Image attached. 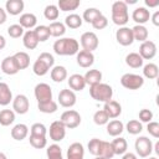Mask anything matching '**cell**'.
<instances>
[{
	"instance_id": "cell-45",
	"label": "cell",
	"mask_w": 159,
	"mask_h": 159,
	"mask_svg": "<svg viewBox=\"0 0 159 159\" xmlns=\"http://www.w3.org/2000/svg\"><path fill=\"white\" fill-rule=\"evenodd\" d=\"M29 142H30V144H31L34 148H36V149H42V148H45V147L47 145V139H46V137H39V135H31V134H30Z\"/></svg>"
},
{
	"instance_id": "cell-3",
	"label": "cell",
	"mask_w": 159,
	"mask_h": 159,
	"mask_svg": "<svg viewBox=\"0 0 159 159\" xmlns=\"http://www.w3.org/2000/svg\"><path fill=\"white\" fill-rule=\"evenodd\" d=\"M89 96L97 102H108L113 97V88L107 83H97L89 87Z\"/></svg>"
},
{
	"instance_id": "cell-55",
	"label": "cell",
	"mask_w": 159,
	"mask_h": 159,
	"mask_svg": "<svg viewBox=\"0 0 159 159\" xmlns=\"http://www.w3.org/2000/svg\"><path fill=\"white\" fill-rule=\"evenodd\" d=\"M122 159H138V157H137V154H134L132 152H125L122 155Z\"/></svg>"
},
{
	"instance_id": "cell-37",
	"label": "cell",
	"mask_w": 159,
	"mask_h": 159,
	"mask_svg": "<svg viewBox=\"0 0 159 159\" xmlns=\"http://www.w3.org/2000/svg\"><path fill=\"white\" fill-rule=\"evenodd\" d=\"M102 15V12L98 10V9H96V7H88V9H86L84 11H83V15L81 16L82 17V20L83 21H86V22H88V24H92L98 16H101Z\"/></svg>"
},
{
	"instance_id": "cell-8",
	"label": "cell",
	"mask_w": 159,
	"mask_h": 159,
	"mask_svg": "<svg viewBox=\"0 0 159 159\" xmlns=\"http://www.w3.org/2000/svg\"><path fill=\"white\" fill-rule=\"evenodd\" d=\"M34 93H35V98L37 99V103H45L52 101V89L47 83H37L35 86Z\"/></svg>"
},
{
	"instance_id": "cell-35",
	"label": "cell",
	"mask_w": 159,
	"mask_h": 159,
	"mask_svg": "<svg viewBox=\"0 0 159 159\" xmlns=\"http://www.w3.org/2000/svg\"><path fill=\"white\" fill-rule=\"evenodd\" d=\"M14 57H15L20 70H25V68H27L30 66V56H29V53H26L24 51H19V52H16L14 55Z\"/></svg>"
},
{
	"instance_id": "cell-21",
	"label": "cell",
	"mask_w": 159,
	"mask_h": 159,
	"mask_svg": "<svg viewBox=\"0 0 159 159\" xmlns=\"http://www.w3.org/2000/svg\"><path fill=\"white\" fill-rule=\"evenodd\" d=\"M22 43L27 50H34L39 45V40L34 32V30H27L22 35Z\"/></svg>"
},
{
	"instance_id": "cell-57",
	"label": "cell",
	"mask_w": 159,
	"mask_h": 159,
	"mask_svg": "<svg viewBox=\"0 0 159 159\" xmlns=\"http://www.w3.org/2000/svg\"><path fill=\"white\" fill-rule=\"evenodd\" d=\"M145 5L149 6V7H155L159 5V0H154V1H150V0H145Z\"/></svg>"
},
{
	"instance_id": "cell-59",
	"label": "cell",
	"mask_w": 159,
	"mask_h": 159,
	"mask_svg": "<svg viewBox=\"0 0 159 159\" xmlns=\"http://www.w3.org/2000/svg\"><path fill=\"white\" fill-rule=\"evenodd\" d=\"M153 149H155V153H157V154H159V143H158V142L155 143V145H154V148H153Z\"/></svg>"
},
{
	"instance_id": "cell-54",
	"label": "cell",
	"mask_w": 159,
	"mask_h": 159,
	"mask_svg": "<svg viewBox=\"0 0 159 159\" xmlns=\"http://www.w3.org/2000/svg\"><path fill=\"white\" fill-rule=\"evenodd\" d=\"M150 20L154 26H159V11H155L153 15H150Z\"/></svg>"
},
{
	"instance_id": "cell-46",
	"label": "cell",
	"mask_w": 159,
	"mask_h": 159,
	"mask_svg": "<svg viewBox=\"0 0 159 159\" xmlns=\"http://www.w3.org/2000/svg\"><path fill=\"white\" fill-rule=\"evenodd\" d=\"M93 122L97 125H104V124H107L109 122V118H108L107 113L103 109H99L93 114Z\"/></svg>"
},
{
	"instance_id": "cell-5",
	"label": "cell",
	"mask_w": 159,
	"mask_h": 159,
	"mask_svg": "<svg viewBox=\"0 0 159 159\" xmlns=\"http://www.w3.org/2000/svg\"><path fill=\"white\" fill-rule=\"evenodd\" d=\"M134 148L137 155H139L140 158H148L153 152V143L148 137L142 135L135 139Z\"/></svg>"
},
{
	"instance_id": "cell-20",
	"label": "cell",
	"mask_w": 159,
	"mask_h": 159,
	"mask_svg": "<svg viewBox=\"0 0 159 159\" xmlns=\"http://www.w3.org/2000/svg\"><path fill=\"white\" fill-rule=\"evenodd\" d=\"M68 86H70V88L73 92L75 91H82L86 87V81H84V78H83L82 75L75 73V75H71L70 76V78H68Z\"/></svg>"
},
{
	"instance_id": "cell-40",
	"label": "cell",
	"mask_w": 159,
	"mask_h": 159,
	"mask_svg": "<svg viewBox=\"0 0 159 159\" xmlns=\"http://www.w3.org/2000/svg\"><path fill=\"white\" fill-rule=\"evenodd\" d=\"M98 157H103L106 159H112L114 157V153H113V149H112V145H111L109 142H106V140L101 142Z\"/></svg>"
},
{
	"instance_id": "cell-26",
	"label": "cell",
	"mask_w": 159,
	"mask_h": 159,
	"mask_svg": "<svg viewBox=\"0 0 159 159\" xmlns=\"http://www.w3.org/2000/svg\"><path fill=\"white\" fill-rule=\"evenodd\" d=\"M27 134H29V127L24 123H19L14 125L11 129V137L15 140H22L27 137Z\"/></svg>"
},
{
	"instance_id": "cell-19",
	"label": "cell",
	"mask_w": 159,
	"mask_h": 159,
	"mask_svg": "<svg viewBox=\"0 0 159 159\" xmlns=\"http://www.w3.org/2000/svg\"><path fill=\"white\" fill-rule=\"evenodd\" d=\"M84 158V148L81 143L75 142L67 149V159H83Z\"/></svg>"
},
{
	"instance_id": "cell-9",
	"label": "cell",
	"mask_w": 159,
	"mask_h": 159,
	"mask_svg": "<svg viewBox=\"0 0 159 159\" xmlns=\"http://www.w3.org/2000/svg\"><path fill=\"white\" fill-rule=\"evenodd\" d=\"M116 40L119 45L122 46H130L134 42L133 39V34H132V29L127 27V26H122L116 31Z\"/></svg>"
},
{
	"instance_id": "cell-11",
	"label": "cell",
	"mask_w": 159,
	"mask_h": 159,
	"mask_svg": "<svg viewBox=\"0 0 159 159\" xmlns=\"http://www.w3.org/2000/svg\"><path fill=\"white\" fill-rule=\"evenodd\" d=\"M50 138L53 142H61L66 137V127L62 124L61 120H55L50 125Z\"/></svg>"
},
{
	"instance_id": "cell-47",
	"label": "cell",
	"mask_w": 159,
	"mask_h": 159,
	"mask_svg": "<svg viewBox=\"0 0 159 159\" xmlns=\"http://www.w3.org/2000/svg\"><path fill=\"white\" fill-rule=\"evenodd\" d=\"M47 129L45 127V124L42 123H34L30 128V134L31 135H39V137H46Z\"/></svg>"
},
{
	"instance_id": "cell-24",
	"label": "cell",
	"mask_w": 159,
	"mask_h": 159,
	"mask_svg": "<svg viewBox=\"0 0 159 159\" xmlns=\"http://www.w3.org/2000/svg\"><path fill=\"white\" fill-rule=\"evenodd\" d=\"M12 102V92L7 83L0 82V106H7Z\"/></svg>"
},
{
	"instance_id": "cell-29",
	"label": "cell",
	"mask_w": 159,
	"mask_h": 159,
	"mask_svg": "<svg viewBox=\"0 0 159 159\" xmlns=\"http://www.w3.org/2000/svg\"><path fill=\"white\" fill-rule=\"evenodd\" d=\"M84 81H86V84H89L93 86V84H97V83H101L102 81V72L99 70H88L86 72V75L83 76Z\"/></svg>"
},
{
	"instance_id": "cell-10",
	"label": "cell",
	"mask_w": 159,
	"mask_h": 159,
	"mask_svg": "<svg viewBox=\"0 0 159 159\" xmlns=\"http://www.w3.org/2000/svg\"><path fill=\"white\" fill-rule=\"evenodd\" d=\"M30 102L29 98L25 94H17L15 98H12V111L17 114H25L29 112Z\"/></svg>"
},
{
	"instance_id": "cell-34",
	"label": "cell",
	"mask_w": 159,
	"mask_h": 159,
	"mask_svg": "<svg viewBox=\"0 0 159 159\" xmlns=\"http://www.w3.org/2000/svg\"><path fill=\"white\" fill-rule=\"evenodd\" d=\"M15 120V112L12 109H2L0 111V124L7 127L12 124Z\"/></svg>"
},
{
	"instance_id": "cell-61",
	"label": "cell",
	"mask_w": 159,
	"mask_h": 159,
	"mask_svg": "<svg viewBox=\"0 0 159 159\" xmlns=\"http://www.w3.org/2000/svg\"><path fill=\"white\" fill-rule=\"evenodd\" d=\"M148 159H158L157 157H148Z\"/></svg>"
},
{
	"instance_id": "cell-44",
	"label": "cell",
	"mask_w": 159,
	"mask_h": 159,
	"mask_svg": "<svg viewBox=\"0 0 159 159\" xmlns=\"http://www.w3.org/2000/svg\"><path fill=\"white\" fill-rule=\"evenodd\" d=\"M46 154H47V159H63L62 149L57 144H51L46 149Z\"/></svg>"
},
{
	"instance_id": "cell-7",
	"label": "cell",
	"mask_w": 159,
	"mask_h": 159,
	"mask_svg": "<svg viewBox=\"0 0 159 159\" xmlns=\"http://www.w3.org/2000/svg\"><path fill=\"white\" fill-rule=\"evenodd\" d=\"M80 42H81V46L84 51H88V52H93L97 47H98V37L94 32L92 31H87V32H83L81 35V39H80Z\"/></svg>"
},
{
	"instance_id": "cell-53",
	"label": "cell",
	"mask_w": 159,
	"mask_h": 159,
	"mask_svg": "<svg viewBox=\"0 0 159 159\" xmlns=\"http://www.w3.org/2000/svg\"><path fill=\"white\" fill-rule=\"evenodd\" d=\"M37 58H40V60H42L45 63H47V66H48L50 68H52L53 65H55V58H53V56H52L50 52H42V53H40V56H39Z\"/></svg>"
},
{
	"instance_id": "cell-49",
	"label": "cell",
	"mask_w": 159,
	"mask_h": 159,
	"mask_svg": "<svg viewBox=\"0 0 159 159\" xmlns=\"http://www.w3.org/2000/svg\"><path fill=\"white\" fill-rule=\"evenodd\" d=\"M101 139H98V138H92L89 142H88V150H89V153L92 154V155H94V157H98V153H99V147H101Z\"/></svg>"
},
{
	"instance_id": "cell-58",
	"label": "cell",
	"mask_w": 159,
	"mask_h": 159,
	"mask_svg": "<svg viewBox=\"0 0 159 159\" xmlns=\"http://www.w3.org/2000/svg\"><path fill=\"white\" fill-rule=\"evenodd\" d=\"M5 46H6V40L2 35H0V50H2Z\"/></svg>"
},
{
	"instance_id": "cell-15",
	"label": "cell",
	"mask_w": 159,
	"mask_h": 159,
	"mask_svg": "<svg viewBox=\"0 0 159 159\" xmlns=\"http://www.w3.org/2000/svg\"><path fill=\"white\" fill-rule=\"evenodd\" d=\"M1 71L5 75H9V76L16 75L20 71V68L17 66V62H16L14 56H7V57H5L2 60V62H1Z\"/></svg>"
},
{
	"instance_id": "cell-33",
	"label": "cell",
	"mask_w": 159,
	"mask_h": 159,
	"mask_svg": "<svg viewBox=\"0 0 159 159\" xmlns=\"http://www.w3.org/2000/svg\"><path fill=\"white\" fill-rule=\"evenodd\" d=\"M48 29H50L51 36H53V37H61V36H63L65 32H66V26H65V24H63V22H60V21H53V22H51L50 26H48Z\"/></svg>"
},
{
	"instance_id": "cell-41",
	"label": "cell",
	"mask_w": 159,
	"mask_h": 159,
	"mask_svg": "<svg viewBox=\"0 0 159 159\" xmlns=\"http://www.w3.org/2000/svg\"><path fill=\"white\" fill-rule=\"evenodd\" d=\"M58 15H60V10H58L57 5L50 4V5H47V6L45 7V10H43V16H45L47 20L52 21V22H53L55 20H57Z\"/></svg>"
},
{
	"instance_id": "cell-13",
	"label": "cell",
	"mask_w": 159,
	"mask_h": 159,
	"mask_svg": "<svg viewBox=\"0 0 159 159\" xmlns=\"http://www.w3.org/2000/svg\"><path fill=\"white\" fill-rule=\"evenodd\" d=\"M139 55L143 60L154 58V56L157 55V45L150 40H147V41L142 42L140 46H139Z\"/></svg>"
},
{
	"instance_id": "cell-52",
	"label": "cell",
	"mask_w": 159,
	"mask_h": 159,
	"mask_svg": "<svg viewBox=\"0 0 159 159\" xmlns=\"http://www.w3.org/2000/svg\"><path fill=\"white\" fill-rule=\"evenodd\" d=\"M147 130L152 137L159 138V123L158 122H153V120L149 122L147 125Z\"/></svg>"
},
{
	"instance_id": "cell-60",
	"label": "cell",
	"mask_w": 159,
	"mask_h": 159,
	"mask_svg": "<svg viewBox=\"0 0 159 159\" xmlns=\"http://www.w3.org/2000/svg\"><path fill=\"white\" fill-rule=\"evenodd\" d=\"M0 159H7L6 154H5V153H2V152H0Z\"/></svg>"
},
{
	"instance_id": "cell-6",
	"label": "cell",
	"mask_w": 159,
	"mask_h": 159,
	"mask_svg": "<svg viewBox=\"0 0 159 159\" xmlns=\"http://www.w3.org/2000/svg\"><path fill=\"white\" fill-rule=\"evenodd\" d=\"M60 120L62 122V124L66 127V128H70V129H75L77 128L80 124H81V116L77 111L75 109H68V111H65L62 114H61V118Z\"/></svg>"
},
{
	"instance_id": "cell-36",
	"label": "cell",
	"mask_w": 159,
	"mask_h": 159,
	"mask_svg": "<svg viewBox=\"0 0 159 159\" xmlns=\"http://www.w3.org/2000/svg\"><path fill=\"white\" fill-rule=\"evenodd\" d=\"M158 75H159V68H158V66H157L155 63L149 62V63H147V65L143 67V76H144L145 78H148V80H154V78L158 77Z\"/></svg>"
},
{
	"instance_id": "cell-16",
	"label": "cell",
	"mask_w": 159,
	"mask_h": 159,
	"mask_svg": "<svg viewBox=\"0 0 159 159\" xmlns=\"http://www.w3.org/2000/svg\"><path fill=\"white\" fill-rule=\"evenodd\" d=\"M103 111L107 113V116H108L109 119H114V118H118L120 116V113H122V106H120L119 102L111 99V101H108V102L104 103Z\"/></svg>"
},
{
	"instance_id": "cell-56",
	"label": "cell",
	"mask_w": 159,
	"mask_h": 159,
	"mask_svg": "<svg viewBox=\"0 0 159 159\" xmlns=\"http://www.w3.org/2000/svg\"><path fill=\"white\" fill-rule=\"evenodd\" d=\"M6 17H7V15H6V11L0 6V25H2L5 21H6Z\"/></svg>"
},
{
	"instance_id": "cell-30",
	"label": "cell",
	"mask_w": 159,
	"mask_h": 159,
	"mask_svg": "<svg viewBox=\"0 0 159 159\" xmlns=\"http://www.w3.org/2000/svg\"><path fill=\"white\" fill-rule=\"evenodd\" d=\"M143 58L138 52H130L125 56V63L132 68H140L143 66Z\"/></svg>"
},
{
	"instance_id": "cell-38",
	"label": "cell",
	"mask_w": 159,
	"mask_h": 159,
	"mask_svg": "<svg viewBox=\"0 0 159 159\" xmlns=\"http://www.w3.org/2000/svg\"><path fill=\"white\" fill-rule=\"evenodd\" d=\"M51 68L47 66V63H45L42 60H40V58H37L35 62H34V65H32V71H34V73L36 75V76H45L48 71H50Z\"/></svg>"
},
{
	"instance_id": "cell-28",
	"label": "cell",
	"mask_w": 159,
	"mask_h": 159,
	"mask_svg": "<svg viewBox=\"0 0 159 159\" xmlns=\"http://www.w3.org/2000/svg\"><path fill=\"white\" fill-rule=\"evenodd\" d=\"M132 34H133L134 41H139V42L147 41L149 36L148 29L144 25H135L134 27H132Z\"/></svg>"
},
{
	"instance_id": "cell-42",
	"label": "cell",
	"mask_w": 159,
	"mask_h": 159,
	"mask_svg": "<svg viewBox=\"0 0 159 159\" xmlns=\"http://www.w3.org/2000/svg\"><path fill=\"white\" fill-rule=\"evenodd\" d=\"M37 108L40 112L42 113H46V114H51V113H55L58 108L57 103L52 99V101H48V102H45V103H37Z\"/></svg>"
},
{
	"instance_id": "cell-17",
	"label": "cell",
	"mask_w": 159,
	"mask_h": 159,
	"mask_svg": "<svg viewBox=\"0 0 159 159\" xmlns=\"http://www.w3.org/2000/svg\"><path fill=\"white\" fill-rule=\"evenodd\" d=\"M132 19H133V21L137 22V25H144L145 22H148L150 20V12L147 7L139 6V7L133 10Z\"/></svg>"
},
{
	"instance_id": "cell-27",
	"label": "cell",
	"mask_w": 159,
	"mask_h": 159,
	"mask_svg": "<svg viewBox=\"0 0 159 159\" xmlns=\"http://www.w3.org/2000/svg\"><path fill=\"white\" fill-rule=\"evenodd\" d=\"M36 24H37V17L31 12L22 14L19 19V25L22 29H32L36 26Z\"/></svg>"
},
{
	"instance_id": "cell-51",
	"label": "cell",
	"mask_w": 159,
	"mask_h": 159,
	"mask_svg": "<svg viewBox=\"0 0 159 159\" xmlns=\"http://www.w3.org/2000/svg\"><path fill=\"white\" fill-rule=\"evenodd\" d=\"M139 119H140V122H144V123L152 122V119H153V112L150 109H147V108L140 109L139 111Z\"/></svg>"
},
{
	"instance_id": "cell-12",
	"label": "cell",
	"mask_w": 159,
	"mask_h": 159,
	"mask_svg": "<svg viewBox=\"0 0 159 159\" xmlns=\"http://www.w3.org/2000/svg\"><path fill=\"white\" fill-rule=\"evenodd\" d=\"M76 101H77V97L72 89H61L60 91V93H58L60 106H62L65 108H70L76 104Z\"/></svg>"
},
{
	"instance_id": "cell-48",
	"label": "cell",
	"mask_w": 159,
	"mask_h": 159,
	"mask_svg": "<svg viewBox=\"0 0 159 159\" xmlns=\"http://www.w3.org/2000/svg\"><path fill=\"white\" fill-rule=\"evenodd\" d=\"M7 34L12 39H19L24 35V29L19 24H14V25H10L7 27Z\"/></svg>"
},
{
	"instance_id": "cell-62",
	"label": "cell",
	"mask_w": 159,
	"mask_h": 159,
	"mask_svg": "<svg viewBox=\"0 0 159 159\" xmlns=\"http://www.w3.org/2000/svg\"><path fill=\"white\" fill-rule=\"evenodd\" d=\"M94 159H106V158H103V157H96Z\"/></svg>"
},
{
	"instance_id": "cell-1",
	"label": "cell",
	"mask_w": 159,
	"mask_h": 159,
	"mask_svg": "<svg viewBox=\"0 0 159 159\" xmlns=\"http://www.w3.org/2000/svg\"><path fill=\"white\" fill-rule=\"evenodd\" d=\"M53 51L58 56H72L80 51V43L73 37H63L56 40L53 43Z\"/></svg>"
},
{
	"instance_id": "cell-31",
	"label": "cell",
	"mask_w": 159,
	"mask_h": 159,
	"mask_svg": "<svg viewBox=\"0 0 159 159\" xmlns=\"http://www.w3.org/2000/svg\"><path fill=\"white\" fill-rule=\"evenodd\" d=\"M80 4H81L80 0H58L57 7H58V10L67 12V11L76 10L80 6Z\"/></svg>"
},
{
	"instance_id": "cell-22",
	"label": "cell",
	"mask_w": 159,
	"mask_h": 159,
	"mask_svg": "<svg viewBox=\"0 0 159 159\" xmlns=\"http://www.w3.org/2000/svg\"><path fill=\"white\" fill-rule=\"evenodd\" d=\"M124 130V124L119 119H113L107 123V133L111 137H119Z\"/></svg>"
},
{
	"instance_id": "cell-50",
	"label": "cell",
	"mask_w": 159,
	"mask_h": 159,
	"mask_svg": "<svg viewBox=\"0 0 159 159\" xmlns=\"http://www.w3.org/2000/svg\"><path fill=\"white\" fill-rule=\"evenodd\" d=\"M92 26H93V29H96V30H102V29H104V27H107V25H108V19L102 14L101 16H98L92 24H91Z\"/></svg>"
},
{
	"instance_id": "cell-39",
	"label": "cell",
	"mask_w": 159,
	"mask_h": 159,
	"mask_svg": "<svg viewBox=\"0 0 159 159\" xmlns=\"http://www.w3.org/2000/svg\"><path fill=\"white\" fill-rule=\"evenodd\" d=\"M39 42H45L46 40H48V37L51 36L50 34V29L48 26H45V25H40V26H36L35 30H34Z\"/></svg>"
},
{
	"instance_id": "cell-25",
	"label": "cell",
	"mask_w": 159,
	"mask_h": 159,
	"mask_svg": "<svg viewBox=\"0 0 159 159\" xmlns=\"http://www.w3.org/2000/svg\"><path fill=\"white\" fill-rule=\"evenodd\" d=\"M50 76H51V80L53 82H57V83L63 82L67 78V70H66V67L60 66V65L58 66H53L51 68Z\"/></svg>"
},
{
	"instance_id": "cell-18",
	"label": "cell",
	"mask_w": 159,
	"mask_h": 159,
	"mask_svg": "<svg viewBox=\"0 0 159 159\" xmlns=\"http://www.w3.org/2000/svg\"><path fill=\"white\" fill-rule=\"evenodd\" d=\"M25 4L22 0H7L5 2V11L10 15H20L24 11Z\"/></svg>"
},
{
	"instance_id": "cell-4",
	"label": "cell",
	"mask_w": 159,
	"mask_h": 159,
	"mask_svg": "<svg viewBox=\"0 0 159 159\" xmlns=\"http://www.w3.org/2000/svg\"><path fill=\"white\" fill-rule=\"evenodd\" d=\"M120 84L127 89L135 91V89H139L140 87H143L144 78L135 73H124L120 77Z\"/></svg>"
},
{
	"instance_id": "cell-43",
	"label": "cell",
	"mask_w": 159,
	"mask_h": 159,
	"mask_svg": "<svg viewBox=\"0 0 159 159\" xmlns=\"http://www.w3.org/2000/svg\"><path fill=\"white\" fill-rule=\"evenodd\" d=\"M125 129H127V132L129 134L137 135V134H139L143 130V125H142V122H139L138 119H130L125 124Z\"/></svg>"
},
{
	"instance_id": "cell-32",
	"label": "cell",
	"mask_w": 159,
	"mask_h": 159,
	"mask_svg": "<svg viewBox=\"0 0 159 159\" xmlns=\"http://www.w3.org/2000/svg\"><path fill=\"white\" fill-rule=\"evenodd\" d=\"M82 22H83L82 17L77 14H70L65 19V26L70 29H78L82 26Z\"/></svg>"
},
{
	"instance_id": "cell-2",
	"label": "cell",
	"mask_w": 159,
	"mask_h": 159,
	"mask_svg": "<svg viewBox=\"0 0 159 159\" xmlns=\"http://www.w3.org/2000/svg\"><path fill=\"white\" fill-rule=\"evenodd\" d=\"M112 21L113 24L118 26H124L129 21V14H128V5H125L124 1H114L112 4Z\"/></svg>"
},
{
	"instance_id": "cell-14",
	"label": "cell",
	"mask_w": 159,
	"mask_h": 159,
	"mask_svg": "<svg viewBox=\"0 0 159 159\" xmlns=\"http://www.w3.org/2000/svg\"><path fill=\"white\" fill-rule=\"evenodd\" d=\"M76 61H77V65L82 68H88L93 65L94 62V55L93 52H88V51H84V50H81L77 52V56H76Z\"/></svg>"
},
{
	"instance_id": "cell-23",
	"label": "cell",
	"mask_w": 159,
	"mask_h": 159,
	"mask_svg": "<svg viewBox=\"0 0 159 159\" xmlns=\"http://www.w3.org/2000/svg\"><path fill=\"white\" fill-rule=\"evenodd\" d=\"M111 145H112L114 155H123L128 149L127 140L124 138H122V137H116V139H113L111 142Z\"/></svg>"
}]
</instances>
